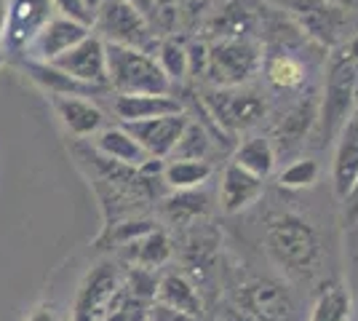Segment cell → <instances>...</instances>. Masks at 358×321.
I'll return each instance as SVG.
<instances>
[{
  "label": "cell",
  "mask_w": 358,
  "mask_h": 321,
  "mask_svg": "<svg viewBox=\"0 0 358 321\" xmlns=\"http://www.w3.org/2000/svg\"><path fill=\"white\" fill-rule=\"evenodd\" d=\"M289 16L297 22V30L315 38L324 46H340L350 38L356 24L353 11H345L340 6H331L327 0H278Z\"/></svg>",
  "instance_id": "obj_7"
},
{
  "label": "cell",
  "mask_w": 358,
  "mask_h": 321,
  "mask_svg": "<svg viewBox=\"0 0 358 321\" xmlns=\"http://www.w3.org/2000/svg\"><path fill=\"white\" fill-rule=\"evenodd\" d=\"M148 308L150 303H142L126 290H120L118 300L113 303L110 313L102 321H148Z\"/></svg>",
  "instance_id": "obj_31"
},
{
  "label": "cell",
  "mask_w": 358,
  "mask_h": 321,
  "mask_svg": "<svg viewBox=\"0 0 358 321\" xmlns=\"http://www.w3.org/2000/svg\"><path fill=\"white\" fill-rule=\"evenodd\" d=\"M275 161L278 158H275V150L270 145V137H262V134L246 137L236 148V155H233V164L236 166H241L243 171L254 174V177H259V180H265V177L273 174Z\"/></svg>",
  "instance_id": "obj_25"
},
{
  "label": "cell",
  "mask_w": 358,
  "mask_h": 321,
  "mask_svg": "<svg viewBox=\"0 0 358 321\" xmlns=\"http://www.w3.org/2000/svg\"><path fill=\"white\" fill-rule=\"evenodd\" d=\"M107 86L115 94H174L171 80L164 76L152 54L136 48L105 43Z\"/></svg>",
  "instance_id": "obj_3"
},
{
  "label": "cell",
  "mask_w": 358,
  "mask_h": 321,
  "mask_svg": "<svg viewBox=\"0 0 358 321\" xmlns=\"http://www.w3.org/2000/svg\"><path fill=\"white\" fill-rule=\"evenodd\" d=\"M315 121H318V102L315 99H299L297 105L289 107L281 115V121L275 123L273 139H270L275 158L292 155L297 148H302V142L308 139Z\"/></svg>",
  "instance_id": "obj_15"
},
{
  "label": "cell",
  "mask_w": 358,
  "mask_h": 321,
  "mask_svg": "<svg viewBox=\"0 0 358 321\" xmlns=\"http://www.w3.org/2000/svg\"><path fill=\"white\" fill-rule=\"evenodd\" d=\"M331 6H340L345 11H358V0H327Z\"/></svg>",
  "instance_id": "obj_40"
},
{
  "label": "cell",
  "mask_w": 358,
  "mask_h": 321,
  "mask_svg": "<svg viewBox=\"0 0 358 321\" xmlns=\"http://www.w3.org/2000/svg\"><path fill=\"white\" fill-rule=\"evenodd\" d=\"M350 316H353L350 290L345 287L343 281H337V278L324 281L318 287V292H315V300L313 306H310L308 321H350Z\"/></svg>",
  "instance_id": "obj_23"
},
{
  "label": "cell",
  "mask_w": 358,
  "mask_h": 321,
  "mask_svg": "<svg viewBox=\"0 0 358 321\" xmlns=\"http://www.w3.org/2000/svg\"><path fill=\"white\" fill-rule=\"evenodd\" d=\"M148 321H203V319H195V316H187L182 311H174L169 306H161V303H150L148 308Z\"/></svg>",
  "instance_id": "obj_35"
},
{
  "label": "cell",
  "mask_w": 358,
  "mask_h": 321,
  "mask_svg": "<svg viewBox=\"0 0 358 321\" xmlns=\"http://www.w3.org/2000/svg\"><path fill=\"white\" fill-rule=\"evenodd\" d=\"M123 290V271L113 260H99L86 271L73 303V321H102Z\"/></svg>",
  "instance_id": "obj_8"
},
{
  "label": "cell",
  "mask_w": 358,
  "mask_h": 321,
  "mask_svg": "<svg viewBox=\"0 0 358 321\" xmlns=\"http://www.w3.org/2000/svg\"><path fill=\"white\" fill-rule=\"evenodd\" d=\"M217 139L211 134L209 129L203 126L201 121H193L185 126V131H182V137H179L177 148H174V153L171 158H187V161H209L211 153L217 150V145H214ZM211 164V161H209Z\"/></svg>",
  "instance_id": "obj_27"
},
{
  "label": "cell",
  "mask_w": 358,
  "mask_h": 321,
  "mask_svg": "<svg viewBox=\"0 0 358 321\" xmlns=\"http://www.w3.org/2000/svg\"><path fill=\"white\" fill-rule=\"evenodd\" d=\"M265 249L275 260L278 268H284L289 278L308 281L318 273V265L324 257V246L318 230L299 214L284 212L268 220L265 228Z\"/></svg>",
  "instance_id": "obj_2"
},
{
  "label": "cell",
  "mask_w": 358,
  "mask_h": 321,
  "mask_svg": "<svg viewBox=\"0 0 358 321\" xmlns=\"http://www.w3.org/2000/svg\"><path fill=\"white\" fill-rule=\"evenodd\" d=\"M164 212L171 222L187 225L195 217H203L209 212V199L206 193H198V190H177L174 196L164 199Z\"/></svg>",
  "instance_id": "obj_28"
},
{
  "label": "cell",
  "mask_w": 358,
  "mask_h": 321,
  "mask_svg": "<svg viewBox=\"0 0 358 321\" xmlns=\"http://www.w3.org/2000/svg\"><path fill=\"white\" fill-rule=\"evenodd\" d=\"M86 35H91V27L86 24H78L73 19H64V16H51L45 22V27L38 32V38L30 43L24 59L30 62H43L51 64L54 59H59L64 51H70L75 43H80Z\"/></svg>",
  "instance_id": "obj_13"
},
{
  "label": "cell",
  "mask_w": 358,
  "mask_h": 321,
  "mask_svg": "<svg viewBox=\"0 0 358 321\" xmlns=\"http://www.w3.org/2000/svg\"><path fill=\"white\" fill-rule=\"evenodd\" d=\"M3 22H6V0H0V41H3Z\"/></svg>",
  "instance_id": "obj_41"
},
{
  "label": "cell",
  "mask_w": 358,
  "mask_h": 321,
  "mask_svg": "<svg viewBox=\"0 0 358 321\" xmlns=\"http://www.w3.org/2000/svg\"><path fill=\"white\" fill-rule=\"evenodd\" d=\"M126 3H129L131 8H136L145 19H150V11H152V3H155V0H126Z\"/></svg>",
  "instance_id": "obj_38"
},
{
  "label": "cell",
  "mask_w": 358,
  "mask_h": 321,
  "mask_svg": "<svg viewBox=\"0 0 358 321\" xmlns=\"http://www.w3.org/2000/svg\"><path fill=\"white\" fill-rule=\"evenodd\" d=\"M57 70L67 73L70 78L89 83V86H99L107 89V54H105V41L99 35H86L80 43H75L70 51H64L59 59L51 62Z\"/></svg>",
  "instance_id": "obj_11"
},
{
  "label": "cell",
  "mask_w": 358,
  "mask_h": 321,
  "mask_svg": "<svg viewBox=\"0 0 358 321\" xmlns=\"http://www.w3.org/2000/svg\"><path fill=\"white\" fill-rule=\"evenodd\" d=\"M343 204H345V220H348V222L358 220V183H356V187L350 190V196H348Z\"/></svg>",
  "instance_id": "obj_36"
},
{
  "label": "cell",
  "mask_w": 358,
  "mask_h": 321,
  "mask_svg": "<svg viewBox=\"0 0 358 321\" xmlns=\"http://www.w3.org/2000/svg\"><path fill=\"white\" fill-rule=\"evenodd\" d=\"M99 3H102V0H86V6H89V11H91V14H94V11L99 8Z\"/></svg>",
  "instance_id": "obj_42"
},
{
  "label": "cell",
  "mask_w": 358,
  "mask_h": 321,
  "mask_svg": "<svg viewBox=\"0 0 358 321\" xmlns=\"http://www.w3.org/2000/svg\"><path fill=\"white\" fill-rule=\"evenodd\" d=\"M91 148L107 161L129 169H139L148 161V153L139 148V142L123 126H105L102 131H96L91 137Z\"/></svg>",
  "instance_id": "obj_21"
},
{
  "label": "cell",
  "mask_w": 358,
  "mask_h": 321,
  "mask_svg": "<svg viewBox=\"0 0 358 321\" xmlns=\"http://www.w3.org/2000/svg\"><path fill=\"white\" fill-rule=\"evenodd\" d=\"M190 123L187 113H177V115H161V118H150V121L139 123H120L131 137L139 142V148L148 153V158H171L174 148H177L179 137L185 131V126Z\"/></svg>",
  "instance_id": "obj_12"
},
{
  "label": "cell",
  "mask_w": 358,
  "mask_h": 321,
  "mask_svg": "<svg viewBox=\"0 0 358 321\" xmlns=\"http://www.w3.org/2000/svg\"><path fill=\"white\" fill-rule=\"evenodd\" d=\"M321 169L313 158H294L289 166L278 174V185L286 190H302V187H313L318 180Z\"/></svg>",
  "instance_id": "obj_30"
},
{
  "label": "cell",
  "mask_w": 358,
  "mask_h": 321,
  "mask_svg": "<svg viewBox=\"0 0 358 321\" xmlns=\"http://www.w3.org/2000/svg\"><path fill=\"white\" fill-rule=\"evenodd\" d=\"M220 6H222V0H177L179 19H182L187 27H193L195 22H201L206 14L214 16L220 11Z\"/></svg>",
  "instance_id": "obj_32"
},
{
  "label": "cell",
  "mask_w": 358,
  "mask_h": 321,
  "mask_svg": "<svg viewBox=\"0 0 358 321\" xmlns=\"http://www.w3.org/2000/svg\"><path fill=\"white\" fill-rule=\"evenodd\" d=\"M187 51V76H206V57H209V46L203 41H193L185 46Z\"/></svg>",
  "instance_id": "obj_34"
},
{
  "label": "cell",
  "mask_w": 358,
  "mask_h": 321,
  "mask_svg": "<svg viewBox=\"0 0 358 321\" xmlns=\"http://www.w3.org/2000/svg\"><path fill=\"white\" fill-rule=\"evenodd\" d=\"M91 32L99 35L105 43L136 48L145 54H152L158 46V38L150 27V22L126 0H102L99 8L94 11Z\"/></svg>",
  "instance_id": "obj_5"
},
{
  "label": "cell",
  "mask_w": 358,
  "mask_h": 321,
  "mask_svg": "<svg viewBox=\"0 0 358 321\" xmlns=\"http://www.w3.org/2000/svg\"><path fill=\"white\" fill-rule=\"evenodd\" d=\"M113 110L120 118V123H139L150 118H161V115H177L185 113L182 99L174 94H118Z\"/></svg>",
  "instance_id": "obj_17"
},
{
  "label": "cell",
  "mask_w": 358,
  "mask_h": 321,
  "mask_svg": "<svg viewBox=\"0 0 358 321\" xmlns=\"http://www.w3.org/2000/svg\"><path fill=\"white\" fill-rule=\"evenodd\" d=\"M224 321H257V319H252L249 313H243L241 308H227L224 311Z\"/></svg>",
  "instance_id": "obj_39"
},
{
  "label": "cell",
  "mask_w": 358,
  "mask_h": 321,
  "mask_svg": "<svg viewBox=\"0 0 358 321\" xmlns=\"http://www.w3.org/2000/svg\"><path fill=\"white\" fill-rule=\"evenodd\" d=\"M152 57L158 62V67L164 70V76L171 80V86L187 78V51H185L182 41H177V38H161L155 51H152Z\"/></svg>",
  "instance_id": "obj_29"
},
{
  "label": "cell",
  "mask_w": 358,
  "mask_h": 321,
  "mask_svg": "<svg viewBox=\"0 0 358 321\" xmlns=\"http://www.w3.org/2000/svg\"><path fill=\"white\" fill-rule=\"evenodd\" d=\"M358 110V32L331 48L327 62L324 99L318 105V145H331Z\"/></svg>",
  "instance_id": "obj_1"
},
{
  "label": "cell",
  "mask_w": 358,
  "mask_h": 321,
  "mask_svg": "<svg viewBox=\"0 0 358 321\" xmlns=\"http://www.w3.org/2000/svg\"><path fill=\"white\" fill-rule=\"evenodd\" d=\"M206 115L217 123L224 137L249 131L265 118L268 102L252 86H233V89H214L206 97Z\"/></svg>",
  "instance_id": "obj_6"
},
{
  "label": "cell",
  "mask_w": 358,
  "mask_h": 321,
  "mask_svg": "<svg viewBox=\"0 0 358 321\" xmlns=\"http://www.w3.org/2000/svg\"><path fill=\"white\" fill-rule=\"evenodd\" d=\"M155 303L182 311V313L195 316V319H203V297L195 287V281H190L187 276L177 273V271H166L158 276Z\"/></svg>",
  "instance_id": "obj_19"
},
{
  "label": "cell",
  "mask_w": 358,
  "mask_h": 321,
  "mask_svg": "<svg viewBox=\"0 0 358 321\" xmlns=\"http://www.w3.org/2000/svg\"><path fill=\"white\" fill-rule=\"evenodd\" d=\"M358 183V110L348 118L343 131L334 139V161H331V187L337 199L345 201Z\"/></svg>",
  "instance_id": "obj_14"
},
{
  "label": "cell",
  "mask_w": 358,
  "mask_h": 321,
  "mask_svg": "<svg viewBox=\"0 0 358 321\" xmlns=\"http://www.w3.org/2000/svg\"><path fill=\"white\" fill-rule=\"evenodd\" d=\"M48 102L67 134L73 137L86 139L105 129V113L86 97H48Z\"/></svg>",
  "instance_id": "obj_16"
},
{
  "label": "cell",
  "mask_w": 358,
  "mask_h": 321,
  "mask_svg": "<svg viewBox=\"0 0 358 321\" xmlns=\"http://www.w3.org/2000/svg\"><path fill=\"white\" fill-rule=\"evenodd\" d=\"M262 70H265L270 86H275L278 92H297L308 80L305 62L289 51H268V57L262 59Z\"/></svg>",
  "instance_id": "obj_24"
},
{
  "label": "cell",
  "mask_w": 358,
  "mask_h": 321,
  "mask_svg": "<svg viewBox=\"0 0 358 321\" xmlns=\"http://www.w3.org/2000/svg\"><path fill=\"white\" fill-rule=\"evenodd\" d=\"M54 16L51 0H6V22H3V54L24 57L38 32Z\"/></svg>",
  "instance_id": "obj_9"
},
{
  "label": "cell",
  "mask_w": 358,
  "mask_h": 321,
  "mask_svg": "<svg viewBox=\"0 0 358 321\" xmlns=\"http://www.w3.org/2000/svg\"><path fill=\"white\" fill-rule=\"evenodd\" d=\"M27 321H62L51 308H45V306H41V308H35L30 316H27Z\"/></svg>",
  "instance_id": "obj_37"
},
{
  "label": "cell",
  "mask_w": 358,
  "mask_h": 321,
  "mask_svg": "<svg viewBox=\"0 0 358 321\" xmlns=\"http://www.w3.org/2000/svg\"><path fill=\"white\" fill-rule=\"evenodd\" d=\"M265 183L259 177H254L249 171L236 166L233 161L224 166L222 183H220V204L227 214L243 212L246 206H252L254 201L262 196Z\"/></svg>",
  "instance_id": "obj_20"
},
{
  "label": "cell",
  "mask_w": 358,
  "mask_h": 321,
  "mask_svg": "<svg viewBox=\"0 0 358 321\" xmlns=\"http://www.w3.org/2000/svg\"><path fill=\"white\" fill-rule=\"evenodd\" d=\"M22 70L27 73L35 86H41L48 97H105L107 89H99V86H89V83H80L70 78L67 73L57 70L54 64H43V62H22Z\"/></svg>",
  "instance_id": "obj_18"
},
{
  "label": "cell",
  "mask_w": 358,
  "mask_h": 321,
  "mask_svg": "<svg viewBox=\"0 0 358 321\" xmlns=\"http://www.w3.org/2000/svg\"><path fill=\"white\" fill-rule=\"evenodd\" d=\"M120 257L129 268H148L158 271L161 265L171 260V241L164 230L152 228L150 233L139 236L126 246H120Z\"/></svg>",
  "instance_id": "obj_22"
},
{
  "label": "cell",
  "mask_w": 358,
  "mask_h": 321,
  "mask_svg": "<svg viewBox=\"0 0 358 321\" xmlns=\"http://www.w3.org/2000/svg\"><path fill=\"white\" fill-rule=\"evenodd\" d=\"M238 308L257 321H289L294 313V297L286 284L268 276H257L241 284Z\"/></svg>",
  "instance_id": "obj_10"
},
{
  "label": "cell",
  "mask_w": 358,
  "mask_h": 321,
  "mask_svg": "<svg viewBox=\"0 0 358 321\" xmlns=\"http://www.w3.org/2000/svg\"><path fill=\"white\" fill-rule=\"evenodd\" d=\"M214 174L209 161H187V158H169L164 166V185L169 190H198Z\"/></svg>",
  "instance_id": "obj_26"
},
{
  "label": "cell",
  "mask_w": 358,
  "mask_h": 321,
  "mask_svg": "<svg viewBox=\"0 0 358 321\" xmlns=\"http://www.w3.org/2000/svg\"><path fill=\"white\" fill-rule=\"evenodd\" d=\"M262 48L249 38H217L206 57V78L214 89L246 86L254 76L262 73Z\"/></svg>",
  "instance_id": "obj_4"
},
{
  "label": "cell",
  "mask_w": 358,
  "mask_h": 321,
  "mask_svg": "<svg viewBox=\"0 0 358 321\" xmlns=\"http://www.w3.org/2000/svg\"><path fill=\"white\" fill-rule=\"evenodd\" d=\"M51 8L57 16L73 19V22L86 24V27H91V22H94V14L89 11L86 0H51Z\"/></svg>",
  "instance_id": "obj_33"
}]
</instances>
